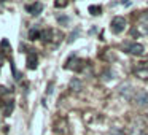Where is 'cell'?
Masks as SVG:
<instances>
[{
	"label": "cell",
	"instance_id": "cell-12",
	"mask_svg": "<svg viewBox=\"0 0 148 135\" xmlns=\"http://www.w3.org/2000/svg\"><path fill=\"white\" fill-rule=\"evenodd\" d=\"M65 5H67V3H65V2H62V3H61V2H56V7H65Z\"/></svg>",
	"mask_w": 148,
	"mask_h": 135
},
{
	"label": "cell",
	"instance_id": "cell-8",
	"mask_svg": "<svg viewBox=\"0 0 148 135\" xmlns=\"http://www.w3.org/2000/svg\"><path fill=\"white\" fill-rule=\"evenodd\" d=\"M42 37V30H38V29H30V32H29V38L30 40H37V38H40Z\"/></svg>",
	"mask_w": 148,
	"mask_h": 135
},
{
	"label": "cell",
	"instance_id": "cell-1",
	"mask_svg": "<svg viewBox=\"0 0 148 135\" xmlns=\"http://www.w3.org/2000/svg\"><path fill=\"white\" fill-rule=\"evenodd\" d=\"M124 51L132 54V56H143L145 46L137 43V42H127V43H124Z\"/></svg>",
	"mask_w": 148,
	"mask_h": 135
},
{
	"label": "cell",
	"instance_id": "cell-2",
	"mask_svg": "<svg viewBox=\"0 0 148 135\" xmlns=\"http://www.w3.org/2000/svg\"><path fill=\"white\" fill-rule=\"evenodd\" d=\"M126 26H127V22H126V19L123 16H115L112 19V24H110L113 33H121L126 29Z\"/></svg>",
	"mask_w": 148,
	"mask_h": 135
},
{
	"label": "cell",
	"instance_id": "cell-5",
	"mask_svg": "<svg viewBox=\"0 0 148 135\" xmlns=\"http://www.w3.org/2000/svg\"><path fill=\"white\" fill-rule=\"evenodd\" d=\"M26 10H27V13H30V14H40L42 13V10H43V5L42 3H30V5H26Z\"/></svg>",
	"mask_w": 148,
	"mask_h": 135
},
{
	"label": "cell",
	"instance_id": "cell-10",
	"mask_svg": "<svg viewBox=\"0 0 148 135\" xmlns=\"http://www.w3.org/2000/svg\"><path fill=\"white\" fill-rule=\"evenodd\" d=\"M89 11H91V14H100L102 8L97 7V5H91V7H89Z\"/></svg>",
	"mask_w": 148,
	"mask_h": 135
},
{
	"label": "cell",
	"instance_id": "cell-9",
	"mask_svg": "<svg viewBox=\"0 0 148 135\" xmlns=\"http://www.w3.org/2000/svg\"><path fill=\"white\" fill-rule=\"evenodd\" d=\"M110 135H124L121 127H112L110 129Z\"/></svg>",
	"mask_w": 148,
	"mask_h": 135
},
{
	"label": "cell",
	"instance_id": "cell-7",
	"mask_svg": "<svg viewBox=\"0 0 148 135\" xmlns=\"http://www.w3.org/2000/svg\"><path fill=\"white\" fill-rule=\"evenodd\" d=\"M27 67L29 68L37 67V56L34 54V52H29V56H27Z\"/></svg>",
	"mask_w": 148,
	"mask_h": 135
},
{
	"label": "cell",
	"instance_id": "cell-3",
	"mask_svg": "<svg viewBox=\"0 0 148 135\" xmlns=\"http://www.w3.org/2000/svg\"><path fill=\"white\" fill-rule=\"evenodd\" d=\"M134 102H135V105L137 106H147L148 105V92L147 91H143V89H140V91H137L135 92V95H134Z\"/></svg>",
	"mask_w": 148,
	"mask_h": 135
},
{
	"label": "cell",
	"instance_id": "cell-4",
	"mask_svg": "<svg viewBox=\"0 0 148 135\" xmlns=\"http://www.w3.org/2000/svg\"><path fill=\"white\" fill-rule=\"evenodd\" d=\"M118 94L121 97H124L126 100H131L132 94H134V87H132L131 83H123L121 86L118 87Z\"/></svg>",
	"mask_w": 148,
	"mask_h": 135
},
{
	"label": "cell",
	"instance_id": "cell-11",
	"mask_svg": "<svg viewBox=\"0 0 148 135\" xmlns=\"http://www.w3.org/2000/svg\"><path fill=\"white\" fill-rule=\"evenodd\" d=\"M59 19V22H62V24H65V22H69V18H65V16H59L58 18Z\"/></svg>",
	"mask_w": 148,
	"mask_h": 135
},
{
	"label": "cell",
	"instance_id": "cell-6",
	"mask_svg": "<svg viewBox=\"0 0 148 135\" xmlns=\"http://www.w3.org/2000/svg\"><path fill=\"white\" fill-rule=\"evenodd\" d=\"M81 87H83V83H81L78 78H73V80L70 81V89H72V91L78 92V91H81Z\"/></svg>",
	"mask_w": 148,
	"mask_h": 135
},
{
	"label": "cell",
	"instance_id": "cell-13",
	"mask_svg": "<svg viewBox=\"0 0 148 135\" xmlns=\"http://www.w3.org/2000/svg\"><path fill=\"white\" fill-rule=\"evenodd\" d=\"M138 135H148V134H147V132H140Z\"/></svg>",
	"mask_w": 148,
	"mask_h": 135
}]
</instances>
